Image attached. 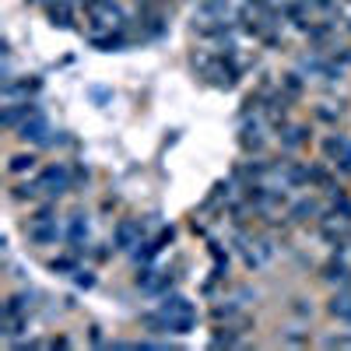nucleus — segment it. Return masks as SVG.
<instances>
[{
	"label": "nucleus",
	"instance_id": "obj_1",
	"mask_svg": "<svg viewBox=\"0 0 351 351\" xmlns=\"http://www.w3.org/2000/svg\"><path fill=\"white\" fill-rule=\"evenodd\" d=\"M141 324L148 327V334H190L197 327V309L186 295L169 291V295H162L158 309L141 316Z\"/></svg>",
	"mask_w": 351,
	"mask_h": 351
},
{
	"label": "nucleus",
	"instance_id": "obj_2",
	"mask_svg": "<svg viewBox=\"0 0 351 351\" xmlns=\"http://www.w3.org/2000/svg\"><path fill=\"white\" fill-rule=\"evenodd\" d=\"M36 183H39L43 197L60 200V197H67L74 190V169H67V162H46L36 172Z\"/></svg>",
	"mask_w": 351,
	"mask_h": 351
},
{
	"label": "nucleus",
	"instance_id": "obj_3",
	"mask_svg": "<svg viewBox=\"0 0 351 351\" xmlns=\"http://www.w3.org/2000/svg\"><path fill=\"white\" fill-rule=\"evenodd\" d=\"M14 134H18L21 144H32V148H53V134H56V130H53V123L43 116V109H39V112L28 116V120H21Z\"/></svg>",
	"mask_w": 351,
	"mask_h": 351
},
{
	"label": "nucleus",
	"instance_id": "obj_4",
	"mask_svg": "<svg viewBox=\"0 0 351 351\" xmlns=\"http://www.w3.org/2000/svg\"><path fill=\"white\" fill-rule=\"evenodd\" d=\"M239 148L246 155H263L267 152V130H263V116H243V123H239Z\"/></svg>",
	"mask_w": 351,
	"mask_h": 351
},
{
	"label": "nucleus",
	"instance_id": "obj_5",
	"mask_svg": "<svg viewBox=\"0 0 351 351\" xmlns=\"http://www.w3.org/2000/svg\"><path fill=\"white\" fill-rule=\"evenodd\" d=\"M21 232H25V239L32 243V246H39V250L64 243V236H67V228L56 221V218L53 221H21Z\"/></svg>",
	"mask_w": 351,
	"mask_h": 351
},
{
	"label": "nucleus",
	"instance_id": "obj_6",
	"mask_svg": "<svg viewBox=\"0 0 351 351\" xmlns=\"http://www.w3.org/2000/svg\"><path fill=\"white\" fill-rule=\"evenodd\" d=\"M313 141H316L313 120H309V123H285V127L278 130V144H281V152H288V155H295V152L309 148Z\"/></svg>",
	"mask_w": 351,
	"mask_h": 351
},
{
	"label": "nucleus",
	"instance_id": "obj_7",
	"mask_svg": "<svg viewBox=\"0 0 351 351\" xmlns=\"http://www.w3.org/2000/svg\"><path fill=\"white\" fill-rule=\"evenodd\" d=\"M324 211L327 208L316 197H299V200H291L285 208V218H288V225H316Z\"/></svg>",
	"mask_w": 351,
	"mask_h": 351
},
{
	"label": "nucleus",
	"instance_id": "obj_8",
	"mask_svg": "<svg viewBox=\"0 0 351 351\" xmlns=\"http://www.w3.org/2000/svg\"><path fill=\"white\" fill-rule=\"evenodd\" d=\"M144 236V221L141 218H120L112 228V250L116 253H130Z\"/></svg>",
	"mask_w": 351,
	"mask_h": 351
},
{
	"label": "nucleus",
	"instance_id": "obj_9",
	"mask_svg": "<svg viewBox=\"0 0 351 351\" xmlns=\"http://www.w3.org/2000/svg\"><path fill=\"white\" fill-rule=\"evenodd\" d=\"M67 236H64V243H67V250L71 253H77V256H84L88 253V215H71L67 218Z\"/></svg>",
	"mask_w": 351,
	"mask_h": 351
},
{
	"label": "nucleus",
	"instance_id": "obj_10",
	"mask_svg": "<svg viewBox=\"0 0 351 351\" xmlns=\"http://www.w3.org/2000/svg\"><path fill=\"white\" fill-rule=\"evenodd\" d=\"M4 172H8V180H25V176H36V172H39V155H36V152H14V155H8Z\"/></svg>",
	"mask_w": 351,
	"mask_h": 351
},
{
	"label": "nucleus",
	"instance_id": "obj_11",
	"mask_svg": "<svg viewBox=\"0 0 351 351\" xmlns=\"http://www.w3.org/2000/svg\"><path fill=\"white\" fill-rule=\"evenodd\" d=\"M348 141H351V137H348L341 127H334V130H327L324 137H316V148H319V155H324V162L334 165V162L341 158V152L348 148Z\"/></svg>",
	"mask_w": 351,
	"mask_h": 351
},
{
	"label": "nucleus",
	"instance_id": "obj_12",
	"mask_svg": "<svg viewBox=\"0 0 351 351\" xmlns=\"http://www.w3.org/2000/svg\"><path fill=\"white\" fill-rule=\"evenodd\" d=\"M32 112H39V102L36 99H18V102H8L4 112H0V123H4L8 130H18L21 120H28Z\"/></svg>",
	"mask_w": 351,
	"mask_h": 351
},
{
	"label": "nucleus",
	"instance_id": "obj_13",
	"mask_svg": "<svg viewBox=\"0 0 351 351\" xmlns=\"http://www.w3.org/2000/svg\"><path fill=\"white\" fill-rule=\"evenodd\" d=\"M88 43H92V49H99V53H120V49H127L130 46V36H127V28L120 25L116 32H106V36H88Z\"/></svg>",
	"mask_w": 351,
	"mask_h": 351
},
{
	"label": "nucleus",
	"instance_id": "obj_14",
	"mask_svg": "<svg viewBox=\"0 0 351 351\" xmlns=\"http://www.w3.org/2000/svg\"><path fill=\"white\" fill-rule=\"evenodd\" d=\"M319 278H324L327 285H337V288H351V267L341 256H330L324 267H319Z\"/></svg>",
	"mask_w": 351,
	"mask_h": 351
},
{
	"label": "nucleus",
	"instance_id": "obj_15",
	"mask_svg": "<svg viewBox=\"0 0 351 351\" xmlns=\"http://www.w3.org/2000/svg\"><path fill=\"white\" fill-rule=\"evenodd\" d=\"M46 18L53 28H74V4L71 0H46Z\"/></svg>",
	"mask_w": 351,
	"mask_h": 351
},
{
	"label": "nucleus",
	"instance_id": "obj_16",
	"mask_svg": "<svg viewBox=\"0 0 351 351\" xmlns=\"http://www.w3.org/2000/svg\"><path fill=\"white\" fill-rule=\"evenodd\" d=\"M309 116H313V123L334 130V127H341V120H344V106H334V102H316Z\"/></svg>",
	"mask_w": 351,
	"mask_h": 351
},
{
	"label": "nucleus",
	"instance_id": "obj_17",
	"mask_svg": "<svg viewBox=\"0 0 351 351\" xmlns=\"http://www.w3.org/2000/svg\"><path fill=\"white\" fill-rule=\"evenodd\" d=\"M309 4H306V0H285V4H281V21H288V25H295L299 28V32H302V28L313 21L309 18Z\"/></svg>",
	"mask_w": 351,
	"mask_h": 351
},
{
	"label": "nucleus",
	"instance_id": "obj_18",
	"mask_svg": "<svg viewBox=\"0 0 351 351\" xmlns=\"http://www.w3.org/2000/svg\"><path fill=\"white\" fill-rule=\"evenodd\" d=\"M337 183V169L330 165V162H309V186H316V190H327V186H334Z\"/></svg>",
	"mask_w": 351,
	"mask_h": 351
},
{
	"label": "nucleus",
	"instance_id": "obj_19",
	"mask_svg": "<svg viewBox=\"0 0 351 351\" xmlns=\"http://www.w3.org/2000/svg\"><path fill=\"white\" fill-rule=\"evenodd\" d=\"M334 28H337V21H334V18H324V21H309V25L302 28V36H306L313 46H327V43H330V36H334Z\"/></svg>",
	"mask_w": 351,
	"mask_h": 351
},
{
	"label": "nucleus",
	"instance_id": "obj_20",
	"mask_svg": "<svg viewBox=\"0 0 351 351\" xmlns=\"http://www.w3.org/2000/svg\"><path fill=\"white\" fill-rule=\"evenodd\" d=\"M278 84H281L285 95H291L295 102H302V95H306V77H302V71H285V74L278 77Z\"/></svg>",
	"mask_w": 351,
	"mask_h": 351
},
{
	"label": "nucleus",
	"instance_id": "obj_21",
	"mask_svg": "<svg viewBox=\"0 0 351 351\" xmlns=\"http://www.w3.org/2000/svg\"><path fill=\"white\" fill-rule=\"evenodd\" d=\"M46 267H49L53 274H60V278H71V274L81 267V256L67 250V253H60V256H53V260L46 263Z\"/></svg>",
	"mask_w": 351,
	"mask_h": 351
},
{
	"label": "nucleus",
	"instance_id": "obj_22",
	"mask_svg": "<svg viewBox=\"0 0 351 351\" xmlns=\"http://www.w3.org/2000/svg\"><path fill=\"white\" fill-rule=\"evenodd\" d=\"M239 313H243L239 299H221V302L211 306V319H215V324H221V319H225V324H228V319H239Z\"/></svg>",
	"mask_w": 351,
	"mask_h": 351
},
{
	"label": "nucleus",
	"instance_id": "obj_23",
	"mask_svg": "<svg viewBox=\"0 0 351 351\" xmlns=\"http://www.w3.org/2000/svg\"><path fill=\"white\" fill-rule=\"evenodd\" d=\"M327 313L337 316V319H344V324H351V291L348 288H341L337 295L327 302Z\"/></svg>",
	"mask_w": 351,
	"mask_h": 351
},
{
	"label": "nucleus",
	"instance_id": "obj_24",
	"mask_svg": "<svg viewBox=\"0 0 351 351\" xmlns=\"http://www.w3.org/2000/svg\"><path fill=\"white\" fill-rule=\"evenodd\" d=\"M208 253L215 260V278L225 281L228 278V250H221V243H208Z\"/></svg>",
	"mask_w": 351,
	"mask_h": 351
},
{
	"label": "nucleus",
	"instance_id": "obj_25",
	"mask_svg": "<svg viewBox=\"0 0 351 351\" xmlns=\"http://www.w3.org/2000/svg\"><path fill=\"white\" fill-rule=\"evenodd\" d=\"M71 281H74V288H81V291H88V288H95V271L92 267H77L74 274H71Z\"/></svg>",
	"mask_w": 351,
	"mask_h": 351
},
{
	"label": "nucleus",
	"instance_id": "obj_26",
	"mask_svg": "<svg viewBox=\"0 0 351 351\" xmlns=\"http://www.w3.org/2000/svg\"><path fill=\"white\" fill-rule=\"evenodd\" d=\"M319 49H327L341 67H348V64H351V46H348V43H344V46H319Z\"/></svg>",
	"mask_w": 351,
	"mask_h": 351
},
{
	"label": "nucleus",
	"instance_id": "obj_27",
	"mask_svg": "<svg viewBox=\"0 0 351 351\" xmlns=\"http://www.w3.org/2000/svg\"><path fill=\"white\" fill-rule=\"evenodd\" d=\"M334 169H337V176H344V180H351V141H348V148L341 152V158L334 162Z\"/></svg>",
	"mask_w": 351,
	"mask_h": 351
},
{
	"label": "nucleus",
	"instance_id": "obj_28",
	"mask_svg": "<svg viewBox=\"0 0 351 351\" xmlns=\"http://www.w3.org/2000/svg\"><path fill=\"white\" fill-rule=\"evenodd\" d=\"M306 4H309L313 11H319V14H334V8H337V0H306Z\"/></svg>",
	"mask_w": 351,
	"mask_h": 351
},
{
	"label": "nucleus",
	"instance_id": "obj_29",
	"mask_svg": "<svg viewBox=\"0 0 351 351\" xmlns=\"http://www.w3.org/2000/svg\"><path fill=\"white\" fill-rule=\"evenodd\" d=\"M278 341H285V344H309V334H299V330H288V334H278Z\"/></svg>",
	"mask_w": 351,
	"mask_h": 351
},
{
	"label": "nucleus",
	"instance_id": "obj_30",
	"mask_svg": "<svg viewBox=\"0 0 351 351\" xmlns=\"http://www.w3.org/2000/svg\"><path fill=\"white\" fill-rule=\"evenodd\" d=\"M324 344H327V348H351V337H348V334H341V337H324Z\"/></svg>",
	"mask_w": 351,
	"mask_h": 351
},
{
	"label": "nucleus",
	"instance_id": "obj_31",
	"mask_svg": "<svg viewBox=\"0 0 351 351\" xmlns=\"http://www.w3.org/2000/svg\"><path fill=\"white\" fill-rule=\"evenodd\" d=\"M291 313H299V316H309L313 306H306V299H295V306H291Z\"/></svg>",
	"mask_w": 351,
	"mask_h": 351
},
{
	"label": "nucleus",
	"instance_id": "obj_32",
	"mask_svg": "<svg viewBox=\"0 0 351 351\" xmlns=\"http://www.w3.org/2000/svg\"><path fill=\"white\" fill-rule=\"evenodd\" d=\"M25 4H46V0H25Z\"/></svg>",
	"mask_w": 351,
	"mask_h": 351
},
{
	"label": "nucleus",
	"instance_id": "obj_33",
	"mask_svg": "<svg viewBox=\"0 0 351 351\" xmlns=\"http://www.w3.org/2000/svg\"><path fill=\"white\" fill-rule=\"evenodd\" d=\"M344 28H348V32H351V21H344Z\"/></svg>",
	"mask_w": 351,
	"mask_h": 351
}]
</instances>
